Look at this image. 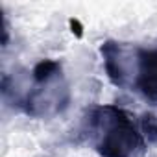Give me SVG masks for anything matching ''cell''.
<instances>
[{
	"mask_svg": "<svg viewBox=\"0 0 157 157\" xmlns=\"http://www.w3.org/2000/svg\"><path fill=\"white\" fill-rule=\"evenodd\" d=\"M109 82L118 89L140 93L157 104V48H142L122 41H105L100 46Z\"/></svg>",
	"mask_w": 157,
	"mask_h": 157,
	"instance_id": "obj_1",
	"label": "cell"
},
{
	"mask_svg": "<svg viewBox=\"0 0 157 157\" xmlns=\"http://www.w3.org/2000/svg\"><path fill=\"white\" fill-rule=\"evenodd\" d=\"M85 133L100 157H146L144 135L117 105H94L85 117Z\"/></svg>",
	"mask_w": 157,
	"mask_h": 157,
	"instance_id": "obj_2",
	"label": "cell"
},
{
	"mask_svg": "<svg viewBox=\"0 0 157 157\" xmlns=\"http://www.w3.org/2000/svg\"><path fill=\"white\" fill-rule=\"evenodd\" d=\"M0 91L4 102L11 104L15 109L32 118L56 117L70 104V91L63 74L44 82H35L32 78V83L4 74Z\"/></svg>",
	"mask_w": 157,
	"mask_h": 157,
	"instance_id": "obj_3",
	"label": "cell"
},
{
	"mask_svg": "<svg viewBox=\"0 0 157 157\" xmlns=\"http://www.w3.org/2000/svg\"><path fill=\"white\" fill-rule=\"evenodd\" d=\"M140 129L150 142H157V113H144L140 118Z\"/></svg>",
	"mask_w": 157,
	"mask_h": 157,
	"instance_id": "obj_4",
	"label": "cell"
},
{
	"mask_svg": "<svg viewBox=\"0 0 157 157\" xmlns=\"http://www.w3.org/2000/svg\"><path fill=\"white\" fill-rule=\"evenodd\" d=\"M10 43V26H8V21L4 17V22H2V46L6 48Z\"/></svg>",
	"mask_w": 157,
	"mask_h": 157,
	"instance_id": "obj_5",
	"label": "cell"
},
{
	"mask_svg": "<svg viewBox=\"0 0 157 157\" xmlns=\"http://www.w3.org/2000/svg\"><path fill=\"white\" fill-rule=\"evenodd\" d=\"M70 28H72V32L78 37H82V24H80V21H78V19H70Z\"/></svg>",
	"mask_w": 157,
	"mask_h": 157,
	"instance_id": "obj_6",
	"label": "cell"
},
{
	"mask_svg": "<svg viewBox=\"0 0 157 157\" xmlns=\"http://www.w3.org/2000/svg\"><path fill=\"white\" fill-rule=\"evenodd\" d=\"M41 157H48V155H41Z\"/></svg>",
	"mask_w": 157,
	"mask_h": 157,
	"instance_id": "obj_7",
	"label": "cell"
}]
</instances>
